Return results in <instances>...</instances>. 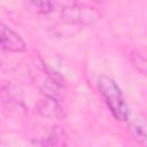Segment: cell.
I'll list each match as a JSON object with an SVG mask.
<instances>
[{
	"instance_id": "1",
	"label": "cell",
	"mask_w": 147,
	"mask_h": 147,
	"mask_svg": "<svg viewBox=\"0 0 147 147\" xmlns=\"http://www.w3.org/2000/svg\"><path fill=\"white\" fill-rule=\"evenodd\" d=\"M98 87L114 117L117 121H125L129 109L117 84L110 77L102 75L98 79Z\"/></svg>"
},
{
	"instance_id": "2",
	"label": "cell",
	"mask_w": 147,
	"mask_h": 147,
	"mask_svg": "<svg viewBox=\"0 0 147 147\" xmlns=\"http://www.w3.org/2000/svg\"><path fill=\"white\" fill-rule=\"evenodd\" d=\"M101 14L88 5L71 3L62 8L60 17L63 22L76 25H90L100 18Z\"/></svg>"
},
{
	"instance_id": "3",
	"label": "cell",
	"mask_w": 147,
	"mask_h": 147,
	"mask_svg": "<svg viewBox=\"0 0 147 147\" xmlns=\"http://www.w3.org/2000/svg\"><path fill=\"white\" fill-rule=\"evenodd\" d=\"M0 100L7 110L17 115H24L26 113V106L22 92L13 84H7L0 90Z\"/></svg>"
},
{
	"instance_id": "4",
	"label": "cell",
	"mask_w": 147,
	"mask_h": 147,
	"mask_svg": "<svg viewBox=\"0 0 147 147\" xmlns=\"http://www.w3.org/2000/svg\"><path fill=\"white\" fill-rule=\"evenodd\" d=\"M25 41L21 38V36L9 26L0 23V49L18 53L25 51Z\"/></svg>"
},
{
	"instance_id": "5",
	"label": "cell",
	"mask_w": 147,
	"mask_h": 147,
	"mask_svg": "<svg viewBox=\"0 0 147 147\" xmlns=\"http://www.w3.org/2000/svg\"><path fill=\"white\" fill-rule=\"evenodd\" d=\"M36 110L42 117L51 119H63L67 115L64 108L59 102V100L51 96H45L40 99L36 105Z\"/></svg>"
},
{
	"instance_id": "6",
	"label": "cell",
	"mask_w": 147,
	"mask_h": 147,
	"mask_svg": "<svg viewBox=\"0 0 147 147\" xmlns=\"http://www.w3.org/2000/svg\"><path fill=\"white\" fill-rule=\"evenodd\" d=\"M126 119L129 121V127L134 140L145 146L146 144V118L141 113H127Z\"/></svg>"
},
{
	"instance_id": "7",
	"label": "cell",
	"mask_w": 147,
	"mask_h": 147,
	"mask_svg": "<svg viewBox=\"0 0 147 147\" xmlns=\"http://www.w3.org/2000/svg\"><path fill=\"white\" fill-rule=\"evenodd\" d=\"M67 134L60 126H53L48 137L42 141V147H65Z\"/></svg>"
},
{
	"instance_id": "8",
	"label": "cell",
	"mask_w": 147,
	"mask_h": 147,
	"mask_svg": "<svg viewBox=\"0 0 147 147\" xmlns=\"http://www.w3.org/2000/svg\"><path fill=\"white\" fill-rule=\"evenodd\" d=\"M24 5L28 9L39 14H48L54 10V3L51 1H29Z\"/></svg>"
},
{
	"instance_id": "9",
	"label": "cell",
	"mask_w": 147,
	"mask_h": 147,
	"mask_svg": "<svg viewBox=\"0 0 147 147\" xmlns=\"http://www.w3.org/2000/svg\"><path fill=\"white\" fill-rule=\"evenodd\" d=\"M131 61H132V64L141 72V74H146V67H147V63H146V59H145V55L139 53V52H133L131 54Z\"/></svg>"
}]
</instances>
